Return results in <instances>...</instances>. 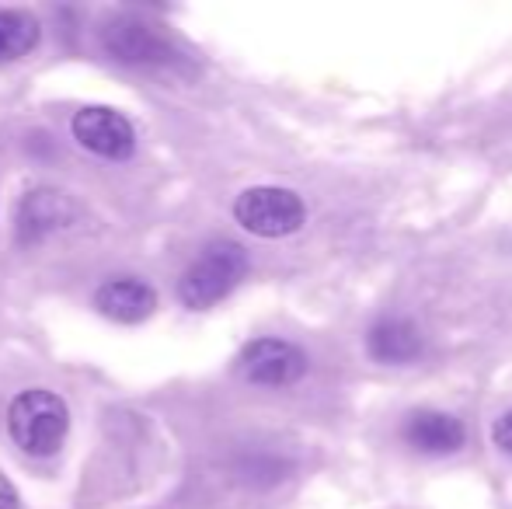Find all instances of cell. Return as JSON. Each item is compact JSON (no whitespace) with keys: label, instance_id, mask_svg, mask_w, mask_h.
I'll return each instance as SVG.
<instances>
[{"label":"cell","instance_id":"cell-3","mask_svg":"<svg viewBox=\"0 0 512 509\" xmlns=\"http://www.w3.org/2000/svg\"><path fill=\"white\" fill-rule=\"evenodd\" d=\"M234 217L244 231L258 234V238H286V234H297L304 227L307 206L293 189L255 185V189L237 196Z\"/></svg>","mask_w":512,"mask_h":509},{"label":"cell","instance_id":"cell-11","mask_svg":"<svg viewBox=\"0 0 512 509\" xmlns=\"http://www.w3.org/2000/svg\"><path fill=\"white\" fill-rule=\"evenodd\" d=\"M39 42V21L18 7L0 11V63H11L28 56Z\"/></svg>","mask_w":512,"mask_h":509},{"label":"cell","instance_id":"cell-8","mask_svg":"<svg viewBox=\"0 0 512 509\" xmlns=\"http://www.w3.org/2000/svg\"><path fill=\"white\" fill-rule=\"evenodd\" d=\"M405 440L418 454H432V457H446L457 454L467 443V429L457 415L446 412H411L405 422Z\"/></svg>","mask_w":512,"mask_h":509},{"label":"cell","instance_id":"cell-4","mask_svg":"<svg viewBox=\"0 0 512 509\" xmlns=\"http://www.w3.org/2000/svg\"><path fill=\"white\" fill-rule=\"evenodd\" d=\"M237 374L258 387H286L307 374V356L286 339H255L237 356Z\"/></svg>","mask_w":512,"mask_h":509},{"label":"cell","instance_id":"cell-10","mask_svg":"<svg viewBox=\"0 0 512 509\" xmlns=\"http://www.w3.org/2000/svg\"><path fill=\"white\" fill-rule=\"evenodd\" d=\"M366 353L377 363H387V367H401V363L418 360L422 353V335L411 321L401 318H384L370 328L366 335Z\"/></svg>","mask_w":512,"mask_h":509},{"label":"cell","instance_id":"cell-5","mask_svg":"<svg viewBox=\"0 0 512 509\" xmlns=\"http://www.w3.org/2000/svg\"><path fill=\"white\" fill-rule=\"evenodd\" d=\"M74 136L84 150L108 161H126L136 150V133L122 112L108 109V105H88L74 116Z\"/></svg>","mask_w":512,"mask_h":509},{"label":"cell","instance_id":"cell-1","mask_svg":"<svg viewBox=\"0 0 512 509\" xmlns=\"http://www.w3.org/2000/svg\"><path fill=\"white\" fill-rule=\"evenodd\" d=\"M70 426L67 401L60 394L46 391V387H32L21 391L7 408V429H11L14 443L32 457H49L60 450L63 436Z\"/></svg>","mask_w":512,"mask_h":509},{"label":"cell","instance_id":"cell-2","mask_svg":"<svg viewBox=\"0 0 512 509\" xmlns=\"http://www.w3.org/2000/svg\"><path fill=\"white\" fill-rule=\"evenodd\" d=\"M248 272V255H244L241 245L234 241H216L209 245L196 262L185 269L182 283H178V297H182L185 307L192 311H203V307H213L234 290L237 283Z\"/></svg>","mask_w":512,"mask_h":509},{"label":"cell","instance_id":"cell-9","mask_svg":"<svg viewBox=\"0 0 512 509\" xmlns=\"http://www.w3.org/2000/svg\"><path fill=\"white\" fill-rule=\"evenodd\" d=\"M70 217H74V206H70L60 192L35 189V192H28L18 206V238L25 241V245L28 241H39V238H46L49 231L67 224Z\"/></svg>","mask_w":512,"mask_h":509},{"label":"cell","instance_id":"cell-7","mask_svg":"<svg viewBox=\"0 0 512 509\" xmlns=\"http://www.w3.org/2000/svg\"><path fill=\"white\" fill-rule=\"evenodd\" d=\"M95 307L105 314V318L119 321V325H140L154 314L157 307V293L150 283L136 276H119L108 279V283L98 286L95 293Z\"/></svg>","mask_w":512,"mask_h":509},{"label":"cell","instance_id":"cell-6","mask_svg":"<svg viewBox=\"0 0 512 509\" xmlns=\"http://www.w3.org/2000/svg\"><path fill=\"white\" fill-rule=\"evenodd\" d=\"M105 49L122 63H133V67H150V63H168L171 49L168 42L157 35V28H150L147 21L136 18H119L105 28Z\"/></svg>","mask_w":512,"mask_h":509},{"label":"cell","instance_id":"cell-12","mask_svg":"<svg viewBox=\"0 0 512 509\" xmlns=\"http://www.w3.org/2000/svg\"><path fill=\"white\" fill-rule=\"evenodd\" d=\"M492 436H495V447H499L502 454H509V457H512V408H509L506 415H502L499 422H495Z\"/></svg>","mask_w":512,"mask_h":509},{"label":"cell","instance_id":"cell-13","mask_svg":"<svg viewBox=\"0 0 512 509\" xmlns=\"http://www.w3.org/2000/svg\"><path fill=\"white\" fill-rule=\"evenodd\" d=\"M0 509H21V499H18V489L11 485V478L0 471Z\"/></svg>","mask_w":512,"mask_h":509}]
</instances>
